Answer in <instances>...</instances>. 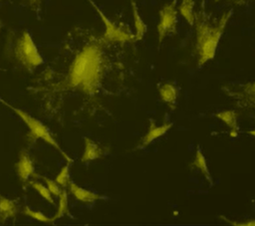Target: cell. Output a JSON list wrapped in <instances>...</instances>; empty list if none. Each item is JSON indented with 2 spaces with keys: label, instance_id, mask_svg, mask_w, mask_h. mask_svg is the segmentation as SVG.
<instances>
[{
  "label": "cell",
  "instance_id": "obj_1",
  "mask_svg": "<svg viewBox=\"0 0 255 226\" xmlns=\"http://www.w3.org/2000/svg\"><path fill=\"white\" fill-rule=\"evenodd\" d=\"M112 44L93 34L84 35L83 42L75 50L68 68V85L88 95L99 89L108 69V46Z\"/></svg>",
  "mask_w": 255,
  "mask_h": 226
},
{
  "label": "cell",
  "instance_id": "obj_2",
  "mask_svg": "<svg viewBox=\"0 0 255 226\" xmlns=\"http://www.w3.org/2000/svg\"><path fill=\"white\" fill-rule=\"evenodd\" d=\"M232 15L233 9H229L215 18L206 11L204 1H202L200 9L196 11L193 26L195 28V54L198 68L214 59L220 40Z\"/></svg>",
  "mask_w": 255,
  "mask_h": 226
},
{
  "label": "cell",
  "instance_id": "obj_3",
  "mask_svg": "<svg viewBox=\"0 0 255 226\" xmlns=\"http://www.w3.org/2000/svg\"><path fill=\"white\" fill-rule=\"evenodd\" d=\"M13 58L26 70L32 71L44 63L31 34L28 31H22L11 45Z\"/></svg>",
  "mask_w": 255,
  "mask_h": 226
},
{
  "label": "cell",
  "instance_id": "obj_4",
  "mask_svg": "<svg viewBox=\"0 0 255 226\" xmlns=\"http://www.w3.org/2000/svg\"><path fill=\"white\" fill-rule=\"evenodd\" d=\"M0 102L6 106L7 108H9L11 111H13L23 121L24 123L28 126L29 130H30V134L34 137V138H41L44 141H46L47 143H49L50 145H52L53 147H55L60 153L61 155H63V157L68 161V162H72V159L70 158V156L61 148V146L58 144V142L56 141V139L54 138L53 134L51 133V131L49 130V128L42 123L40 120L36 119L35 117H33L32 115H30L29 113H27L26 112H24L21 109H18L14 106H12L11 104H9L8 102L4 101L2 98H0Z\"/></svg>",
  "mask_w": 255,
  "mask_h": 226
},
{
  "label": "cell",
  "instance_id": "obj_5",
  "mask_svg": "<svg viewBox=\"0 0 255 226\" xmlns=\"http://www.w3.org/2000/svg\"><path fill=\"white\" fill-rule=\"evenodd\" d=\"M235 106L244 110H255V80L247 83L225 85L221 89Z\"/></svg>",
  "mask_w": 255,
  "mask_h": 226
},
{
  "label": "cell",
  "instance_id": "obj_6",
  "mask_svg": "<svg viewBox=\"0 0 255 226\" xmlns=\"http://www.w3.org/2000/svg\"><path fill=\"white\" fill-rule=\"evenodd\" d=\"M178 0H171L159 10V20L156 26L158 42L161 43L166 37L177 33L178 27Z\"/></svg>",
  "mask_w": 255,
  "mask_h": 226
},
{
  "label": "cell",
  "instance_id": "obj_7",
  "mask_svg": "<svg viewBox=\"0 0 255 226\" xmlns=\"http://www.w3.org/2000/svg\"><path fill=\"white\" fill-rule=\"evenodd\" d=\"M89 2L92 4V6L96 9L99 16L102 18V21L105 25V33L103 35L104 39L112 44L116 43H127V42H134V34L130 32L128 27H126L124 25H118L112 20H110L103 12L102 10L96 5V3L93 0H89Z\"/></svg>",
  "mask_w": 255,
  "mask_h": 226
},
{
  "label": "cell",
  "instance_id": "obj_8",
  "mask_svg": "<svg viewBox=\"0 0 255 226\" xmlns=\"http://www.w3.org/2000/svg\"><path fill=\"white\" fill-rule=\"evenodd\" d=\"M215 116L228 127L229 136L231 138H235L239 135L240 126L238 123V114L234 110H222L216 113Z\"/></svg>",
  "mask_w": 255,
  "mask_h": 226
},
{
  "label": "cell",
  "instance_id": "obj_9",
  "mask_svg": "<svg viewBox=\"0 0 255 226\" xmlns=\"http://www.w3.org/2000/svg\"><path fill=\"white\" fill-rule=\"evenodd\" d=\"M16 170L19 178L23 182L28 181L31 177L36 175L34 162L30 155L25 151H22L19 155V160L16 163Z\"/></svg>",
  "mask_w": 255,
  "mask_h": 226
},
{
  "label": "cell",
  "instance_id": "obj_10",
  "mask_svg": "<svg viewBox=\"0 0 255 226\" xmlns=\"http://www.w3.org/2000/svg\"><path fill=\"white\" fill-rule=\"evenodd\" d=\"M161 101L171 110H174L179 97V88L174 83H164L158 88Z\"/></svg>",
  "mask_w": 255,
  "mask_h": 226
},
{
  "label": "cell",
  "instance_id": "obj_11",
  "mask_svg": "<svg viewBox=\"0 0 255 226\" xmlns=\"http://www.w3.org/2000/svg\"><path fill=\"white\" fill-rule=\"evenodd\" d=\"M191 167L198 170L201 173V175L205 178V180L210 184V186L213 185V177L210 172L206 156L199 145L196 147L194 158L191 163Z\"/></svg>",
  "mask_w": 255,
  "mask_h": 226
},
{
  "label": "cell",
  "instance_id": "obj_12",
  "mask_svg": "<svg viewBox=\"0 0 255 226\" xmlns=\"http://www.w3.org/2000/svg\"><path fill=\"white\" fill-rule=\"evenodd\" d=\"M172 126V122H164L160 125H155L153 121L150 122L148 131L144 134L141 140V146H147L157 138L163 136Z\"/></svg>",
  "mask_w": 255,
  "mask_h": 226
},
{
  "label": "cell",
  "instance_id": "obj_13",
  "mask_svg": "<svg viewBox=\"0 0 255 226\" xmlns=\"http://www.w3.org/2000/svg\"><path fill=\"white\" fill-rule=\"evenodd\" d=\"M69 190L77 200L84 202V203H93L96 200L104 199L103 196H101L93 191H90L88 189H85L72 181H70V183H69Z\"/></svg>",
  "mask_w": 255,
  "mask_h": 226
},
{
  "label": "cell",
  "instance_id": "obj_14",
  "mask_svg": "<svg viewBox=\"0 0 255 226\" xmlns=\"http://www.w3.org/2000/svg\"><path fill=\"white\" fill-rule=\"evenodd\" d=\"M104 154V149L94 140L86 137L85 138V148L82 155V162H89L95 159L101 158Z\"/></svg>",
  "mask_w": 255,
  "mask_h": 226
},
{
  "label": "cell",
  "instance_id": "obj_15",
  "mask_svg": "<svg viewBox=\"0 0 255 226\" xmlns=\"http://www.w3.org/2000/svg\"><path fill=\"white\" fill-rule=\"evenodd\" d=\"M131 10H132V17H133V25H134V40L140 41L147 31V26L144 23L143 19L140 16V13L138 11L137 5L134 2V0H131Z\"/></svg>",
  "mask_w": 255,
  "mask_h": 226
},
{
  "label": "cell",
  "instance_id": "obj_16",
  "mask_svg": "<svg viewBox=\"0 0 255 226\" xmlns=\"http://www.w3.org/2000/svg\"><path fill=\"white\" fill-rule=\"evenodd\" d=\"M178 13L183 17L186 23L193 27L196 18L195 10V0H181L177 6Z\"/></svg>",
  "mask_w": 255,
  "mask_h": 226
},
{
  "label": "cell",
  "instance_id": "obj_17",
  "mask_svg": "<svg viewBox=\"0 0 255 226\" xmlns=\"http://www.w3.org/2000/svg\"><path fill=\"white\" fill-rule=\"evenodd\" d=\"M17 206L14 201L0 195V222L16 216Z\"/></svg>",
  "mask_w": 255,
  "mask_h": 226
},
{
  "label": "cell",
  "instance_id": "obj_18",
  "mask_svg": "<svg viewBox=\"0 0 255 226\" xmlns=\"http://www.w3.org/2000/svg\"><path fill=\"white\" fill-rule=\"evenodd\" d=\"M69 214V204H68V195H67V191L66 190H62L61 194L59 195V205H58V209L56 214L54 215L53 219L54 221L56 219H59L61 217H63L64 215Z\"/></svg>",
  "mask_w": 255,
  "mask_h": 226
},
{
  "label": "cell",
  "instance_id": "obj_19",
  "mask_svg": "<svg viewBox=\"0 0 255 226\" xmlns=\"http://www.w3.org/2000/svg\"><path fill=\"white\" fill-rule=\"evenodd\" d=\"M30 185L34 188V190H36L40 194V196L42 198H44L49 203L54 204V199L52 198V193L50 192L48 187H46V186H44V184H42L40 182H36V181H31Z\"/></svg>",
  "mask_w": 255,
  "mask_h": 226
},
{
  "label": "cell",
  "instance_id": "obj_20",
  "mask_svg": "<svg viewBox=\"0 0 255 226\" xmlns=\"http://www.w3.org/2000/svg\"><path fill=\"white\" fill-rule=\"evenodd\" d=\"M24 214L37 220V221H40V222H43V223H53L54 222V219L53 218H49L47 217L43 212L41 211H37V210H33L29 207H25L24 209Z\"/></svg>",
  "mask_w": 255,
  "mask_h": 226
},
{
  "label": "cell",
  "instance_id": "obj_21",
  "mask_svg": "<svg viewBox=\"0 0 255 226\" xmlns=\"http://www.w3.org/2000/svg\"><path fill=\"white\" fill-rule=\"evenodd\" d=\"M56 182L61 186H67L70 183V164L67 163L63 166L56 177Z\"/></svg>",
  "mask_w": 255,
  "mask_h": 226
},
{
  "label": "cell",
  "instance_id": "obj_22",
  "mask_svg": "<svg viewBox=\"0 0 255 226\" xmlns=\"http://www.w3.org/2000/svg\"><path fill=\"white\" fill-rule=\"evenodd\" d=\"M43 179H44V181L46 182L47 187H48V189L50 190V192H51L54 196H58V197H59V195L61 194V192H62L63 189L60 188V185L56 182V180L54 181V180H52V179H50V178H47V177H43Z\"/></svg>",
  "mask_w": 255,
  "mask_h": 226
},
{
  "label": "cell",
  "instance_id": "obj_23",
  "mask_svg": "<svg viewBox=\"0 0 255 226\" xmlns=\"http://www.w3.org/2000/svg\"><path fill=\"white\" fill-rule=\"evenodd\" d=\"M220 218L225 221L228 224L234 225V226H255V219H246V220H232V219H228L226 217L220 216Z\"/></svg>",
  "mask_w": 255,
  "mask_h": 226
},
{
  "label": "cell",
  "instance_id": "obj_24",
  "mask_svg": "<svg viewBox=\"0 0 255 226\" xmlns=\"http://www.w3.org/2000/svg\"><path fill=\"white\" fill-rule=\"evenodd\" d=\"M27 1H28L29 5H30L34 10H36V9H39V8H40V6H41L43 0H27Z\"/></svg>",
  "mask_w": 255,
  "mask_h": 226
},
{
  "label": "cell",
  "instance_id": "obj_25",
  "mask_svg": "<svg viewBox=\"0 0 255 226\" xmlns=\"http://www.w3.org/2000/svg\"><path fill=\"white\" fill-rule=\"evenodd\" d=\"M229 3H233V4H236V5H242L248 1H253V0H225Z\"/></svg>",
  "mask_w": 255,
  "mask_h": 226
},
{
  "label": "cell",
  "instance_id": "obj_26",
  "mask_svg": "<svg viewBox=\"0 0 255 226\" xmlns=\"http://www.w3.org/2000/svg\"><path fill=\"white\" fill-rule=\"evenodd\" d=\"M246 133H247L248 135H250V136H254V137H255V129H250V130L246 131Z\"/></svg>",
  "mask_w": 255,
  "mask_h": 226
},
{
  "label": "cell",
  "instance_id": "obj_27",
  "mask_svg": "<svg viewBox=\"0 0 255 226\" xmlns=\"http://www.w3.org/2000/svg\"><path fill=\"white\" fill-rule=\"evenodd\" d=\"M1 27H2V22H1V20H0V30H1Z\"/></svg>",
  "mask_w": 255,
  "mask_h": 226
},
{
  "label": "cell",
  "instance_id": "obj_28",
  "mask_svg": "<svg viewBox=\"0 0 255 226\" xmlns=\"http://www.w3.org/2000/svg\"><path fill=\"white\" fill-rule=\"evenodd\" d=\"M0 1H1V0H0Z\"/></svg>",
  "mask_w": 255,
  "mask_h": 226
}]
</instances>
